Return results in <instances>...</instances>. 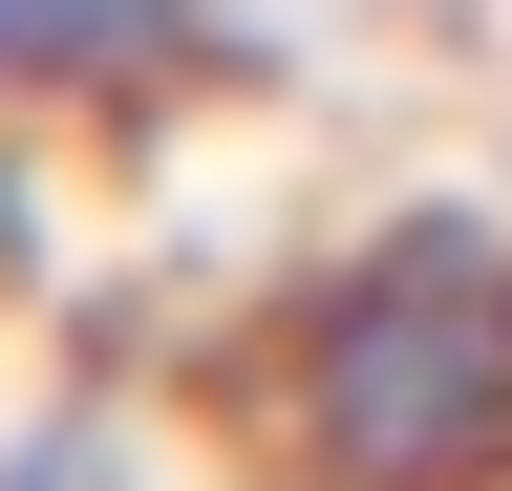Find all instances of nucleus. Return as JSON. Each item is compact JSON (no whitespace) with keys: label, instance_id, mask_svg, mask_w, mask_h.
Here are the masks:
<instances>
[{"label":"nucleus","instance_id":"1","mask_svg":"<svg viewBox=\"0 0 512 491\" xmlns=\"http://www.w3.org/2000/svg\"><path fill=\"white\" fill-rule=\"evenodd\" d=\"M256 427L299 491H512V214L342 235L256 342Z\"/></svg>","mask_w":512,"mask_h":491},{"label":"nucleus","instance_id":"2","mask_svg":"<svg viewBox=\"0 0 512 491\" xmlns=\"http://www.w3.org/2000/svg\"><path fill=\"white\" fill-rule=\"evenodd\" d=\"M214 43V0H0V107H128Z\"/></svg>","mask_w":512,"mask_h":491}]
</instances>
